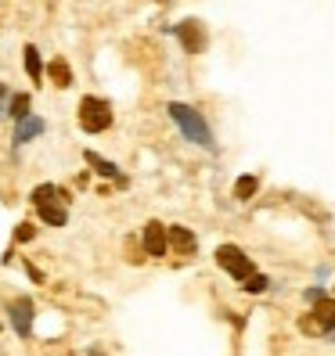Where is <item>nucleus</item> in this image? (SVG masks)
<instances>
[{"mask_svg": "<svg viewBox=\"0 0 335 356\" xmlns=\"http://www.w3.org/2000/svg\"><path fill=\"white\" fill-rule=\"evenodd\" d=\"M166 112H170V119L177 122L180 134L192 140V144H198V148H205V152H213V148H217L213 130H209V122L202 119L198 108H192V104H180V101H170V104H166Z\"/></svg>", "mask_w": 335, "mask_h": 356, "instance_id": "nucleus-1", "label": "nucleus"}, {"mask_svg": "<svg viewBox=\"0 0 335 356\" xmlns=\"http://www.w3.org/2000/svg\"><path fill=\"white\" fill-rule=\"evenodd\" d=\"M33 205L40 220H44L47 227H65L69 220V205H65V191H58L54 184H40L33 191Z\"/></svg>", "mask_w": 335, "mask_h": 356, "instance_id": "nucleus-2", "label": "nucleus"}, {"mask_svg": "<svg viewBox=\"0 0 335 356\" xmlns=\"http://www.w3.org/2000/svg\"><path fill=\"white\" fill-rule=\"evenodd\" d=\"M79 127L87 134H101L112 127V104L101 97H83L79 101Z\"/></svg>", "mask_w": 335, "mask_h": 356, "instance_id": "nucleus-3", "label": "nucleus"}, {"mask_svg": "<svg viewBox=\"0 0 335 356\" xmlns=\"http://www.w3.org/2000/svg\"><path fill=\"white\" fill-rule=\"evenodd\" d=\"M299 327L306 334H335V299L321 296L318 302H313V309L299 321Z\"/></svg>", "mask_w": 335, "mask_h": 356, "instance_id": "nucleus-4", "label": "nucleus"}, {"mask_svg": "<svg viewBox=\"0 0 335 356\" xmlns=\"http://www.w3.org/2000/svg\"><path fill=\"white\" fill-rule=\"evenodd\" d=\"M217 263H220V270H227L235 281H245L249 274H253V259H249L238 245H220V248H217Z\"/></svg>", "mask_w": 335, "mask_h": 356, "instance_id": "nucleus-5", "label": "nucleus"}, {"mask_svg": "<svg viewBox=\"0 0 335 356\" xmlns=\"http://www.w3.org/2000/svg\"><path fill=\"white\" fill-rule=\"evenodd\" d=\"M11 327L18 331V339H29V334H33V299H15L11 302Z\"/></svg>", "mask_w": 335, "mask_h": 356, "instance_id": "nucleus-6", "label": "nucleus"}, {"mask_svg": "<svg viewBox=\"0 0 335 356\" xmlns=\"http://www.w3.org/2000/svg\"><path fill=\"white\" fill-rule=\"evenodd\" d=\"M177 36H180V44H184L187 54H202L205 51V29H202V22H180Z\"/></svg>", "mask_w": 335, "mask_h": 356, "instance_id": "nucleus-7", "label": "nucleus"}, {"mask_svg": "<svg viewBox=\"0 0 335 356\" xmlns=\"http://www.w3.org/2000/svg\"><path fill=\"white\" fill-rule=\"evenodd\" d=\"M166 245H170L177 256H195V248H198L195 234L187 227H166Z\"/></svg>", "mask_w": 335, "mask_h": 356, "instance_id": "nucleus-8", "label": "nucleus"}, {"mask_svg": "<svg viewBox=\"0 0 335 356\" xmlns=\"http://www.w3.org/2000/svg\"><path fill=\"white\" fill-rule=\"evenodd\" d=\"M166 227L159 223V220H152V223H144V252L148 256H166Z\"/></svg>", "mask_w": 335, "mask_h": 356, "instance_id": "nucleus-9", "label": "nucleus"}, {"mask_svg": "<svg viewBox=\"0 0 335 356\" xmlns=\"http://www.w3.org/2000/svg\"><path fill=\"white\" fill-rule=\"evenodd\" d=\"M47 130V122L44 119H36V115H26V119H18V127H15V144H26L33 137H40Z\"/></svg>", "mask_w": 335, "mask_h": 356, "instance_id": "nucleus-10", "label": "nucleus"}, {"mask_svg": "<svg viewBox=\"0 0 335 356\" xmlns=\"http://www.w3.org/2000/svg\"><path fill=\"white\" fill-rule=\"evenodd\" d=\"M87 162H91V165H94V170H98V173H101V177H112V180H116V184H127V177H123V173H119V170H116V165H112V162H109V159H101V155H94V152H87Z\"/></svg>", "mask_w": 335, "mask_h": 356, "instance_id": "nucleus-11", "label": "nucleus"}, {"mask_svg": "<svg viewBox=\"0 0 335 356\" xmlns=\"http://www.w3.org/2000/svg\"><path fill=\"white\" fill-rule=\"evenodd\" d=\"M26 72H29V79H36L40 83V76H44V61H40V51L29 44L26 47Z\"/></svg>", "mask_w": 335, "mask_h": 356, "instance_id": "nucleus-12", "label": "nucleus"}, {"mask_svg": "<svg viewBox=\"0 0 335 356\" xmlns=\"http://www.w3.org/2000/svg\"><path fill=\"white\" fill-rule=\"evenodd\" d=\"M4 115H11V119H26V115H29V94H15L11 104L4 108Z\"/></svg>", "mask_w": 335, "mask_h": 356, "instance_id": "nucleus-13", "label": "nucleus"}, {"mask_svg": "<svg viewBox=\"0 0 335 356\" xmlns=\"http://www.w3.org/2000/svg\"><path fill=\"white\" fill-rule=\"evenodd\" d=\"M256 187H260L256 177H238V184H235V198H238V202H249V198L256 195Z\"/></svg>", "mask_w": 335, "mask_h": 356, "instance_id": "nucleus-14", "label": "nucleus"}, {"mask_svg": "<svg viewBox=\"0 0 335 356\" xmlns=\"http://www.w3.org/2000/svg\"><path fill=\"white\" fill-rule=\"evenodd\" d=\"M47 72H51V79L58 83V87H69V83H72V69H69L61 58H58V61H51V69H47Z\"/></svg>", "mask_w": 335, "mask_h": 356, "instance_id": "nucleus-15", "label": "nucleus"}, {"mask_svg": "<svg viewBox=\"0 0 335 356\" xmlns=\"http://www.w3.org/2000/svg\"><path fill=\"white\" fill-rule=\"evenodd\" d=\"M267 284H270V281H267L263 274H256V270H253V274H249V277L242 281V288H245V291H253V296H260V291H263Z\"/></svg>", "mask_w": 335, "mask_h": 356, "instance_id": "nucleus-16", "label": "nucleus"}, {"mask_svg": "<svg viewBox=\"0 0 335 356\" xmlns=\"http://www.w3.org/2000/svg\"><path fill=\"white\" fill-rule=\"evenodd\" d=\"M33 234H36V230H33V223H22V227L15 230V238H18V241H29Z\"/></svg>", "mask_w": 335, "mask_h": 356, "instance_id": "nucleus-17", "label": "nucleus"}, {"mask_svg": "<svg viewBox=\"0 0 335 356\" xmlns=\"http://www.w3.org/2000/svg\"><path fill=\"white\" fill-rule=\"evenodd\" d=\"M321 296H325V291H321V288H310V291H306V302H318Z\"/></svg>", "mask_w": 335, "mask_h": 356, "instance_id": "nucleus-18", "label": "nucleus"}]
</instances>
